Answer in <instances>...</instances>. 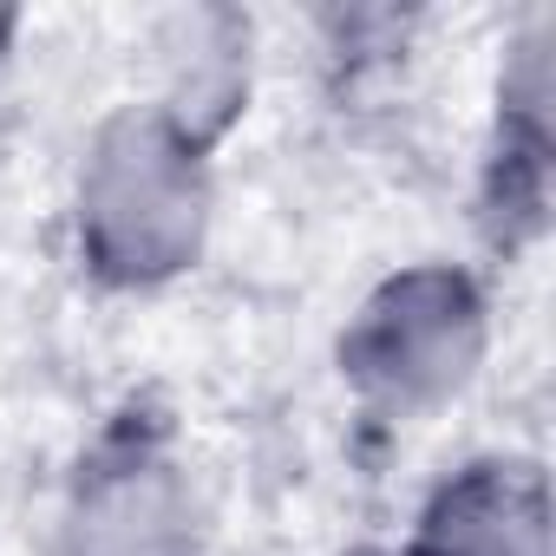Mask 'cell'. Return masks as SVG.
<instances>
[{"instance_id": "6da1fadb", "label": "cell", "mask_w": 556, "mask_h": 556, "mask_svg": "<svg viewBox=\"0 0 556 556\" xmlns=\"http://www.w3.org/2000/svg\"><path fill=\"white\" fill-rule=\"evenodd\" d=\"M79 268L105 289H157L203 255L210 236V144L157 105L112 112L73 190Z\"/></svg>"}, {"instance_id": "7a4b0ae2", "label": "cell", "mask_w": 556, "mask_h": 556, "mask_svg": "<svg viewBox=\"0 0 556 556\" xmlns=\"http://www.w3.org/2000/svg\"><path fill=\"white\" fill-rule=\"evenodd\" d=\"M491 321L471 268L413 262L361 302L341 334V380L380 419H426L458 400L484 361Z\"/></svg>"}, {"instance_id": "3957f363", "label": "cell", "mask_w": 556, "mask_h": 556, "mask_svg": "<svg viewBox=\"0 0 556 556\" xmlns=\"http://www.w3.org/2000/svg\"><path fill=\"white\" fill-rule=\"evenodd\" d=\"M60 556H203L190 471L151 413H118L79 458Z\"/></svg>"}, {"instance_id": "277c9868", "label": "cell", "mask_w": 556, "mask_h": 556, "mask_svg": "<svg viewBox=\"0 0 556 556\" xmlns=\"http://www.w3.org/2000/svg\"><path fill=\"white\" fill-rule=\"evenodd\" d=\"M549 47L556 21L530 14L497 73V131L484 157V223L497 242H523L549 216Z\"/></svg>"}, {"instance_id": "5b68a950", "label": "cell", "mask_w": 556, "mask_h": 556, "mask_svg": "<svg viewBox=\"0 0 556 556\" xmlns=\"http://www.w3.org/2000/svg\"><path fill=\"white\" fill-rule=\"evenodd\" d=\"M393 556H549V484L530 458H471L426 504Z\"/></svg>"}, {"instance_id": "8992f818", "label": "cell", "mask_w": 556, "mask_h": 556, "mask_svg": "<svg viewBox=\"0 0 556 556\" xmlns=\"http://www.w3.org/2000/svg\"><path fill=\"white\" fill-rule=\"evenodd\" d=\"M14 34H21V14H14V8H0V60H8V47H14Z\"/></svg>"}, {"instance_id": "52a82bcc", "label": "cell", "mask_w": 556, "mask_h": 556, "mask_svg": "<svg viewBox=\"0 0 556 556\" xmlns=\"http://www.w3.org/2000/svg\"><path fill=\"white\" fill-rule=\"evenodd\" d=\"M361 556H387V549H361Z\"/></svg>"}]
</instances>
